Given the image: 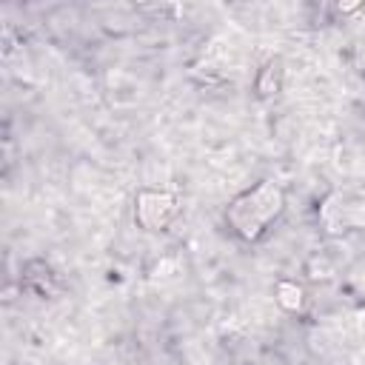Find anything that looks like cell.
Here are the masks:
<instances>
[{"label": "cell", "mask_w": 365, "mask_h": 365, "mask_svg": "<svg viewBox=\"0 0 365 365\" xmlns=\"http://www.w3.org/2000/svg\"><path fill=\"white\" fill-rule=\"evenodd\" d=\"M317 214L328 234H345V231L365 228V200H354L342 191H328Z\"/></svg>", "instance_id": "3957f363"}, {"label": "cell", "mask_w": 365, "mask_h": 365, "mask_svg": "<svg viewBox=\"0 0 365 365\" xmlns=\"http://www.w3.org/2000/svg\"><path fill=\"white\" fill-rule=\"evenodd\" d=\"M20 285L37 297H54L57 294V274L54 268L43 259V257H31L23 262V274H20Z\"/></svg>", "instance_id": "277c9868"}, {"label": "cell", "mask_w": 365, "mask_h": 365, "mask_svg": "<svg viewBox=\"0 0 365 365\" xmlns=\"http://www.w3.org/2000/svg\"><path fill=\"white\" fill-rule=\"evenodd\" d=\"M285 188L265 177L234 194L225 205V225L242 242H259L285 214Z\"/></svg>", "instance_id": "6da1fadb"}, {"label": "cell", "mask_w": 365, "mask_h": 365, "mask_svg": "<svg viewBox=\"0 0 365 365\" xmlns=\"http://www.w3.org/2000/svg\"><path fill=\"white\" fill-rule=\"evenodd\" d=\"M180 214V197L165 188H140L134 194V222L143 231H165Z\"/></svg>", "instance_id": "7a4b0ae2"}, {"label": "cell", "mask_w": 365, "mask_h": 365, "mask_svg": "<svg viewBox=\"0 0 365 365\" xmlns=\"http://www.w3.org/2000/svg\"><path fill=\"white\" fill-rule=\"evenodd\" d=\"M282 83H285V63H282V57H268V60L257 68L254 94H257L259 100H274V97L282 91Z\"/></svg>", "instance_id": "5b68a950"}, {"label": "cell", "mask_w": 365, "mask_h": 365, "mask_svg": "<svg viewBox=\"0 0 365 365\" xmlns=\"http://www.w3.org/2000/svg\"><path fill=\"white\" fill-rule=\"evenodd\" d=\"M274 302H277L285 314H302V311H305V302H308L302 282L288 279V277H279V279L274 282Z\"/></svg>", "instance_id": "8992f818"}]
</instances>
